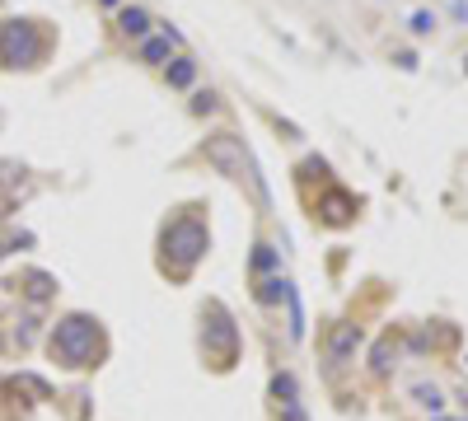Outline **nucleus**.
Returning a JSON list of instances; mask_svg holds the SVG:
<instances>
[{"mask_svg":"<svg viewBox=\"0 0 468 421\" xmlns=\"http://www.w3.org/2000/svg\"><path fill=\"white\" fill-rule=\"evenodd\" d=\"M360 342V332H356V327H337V332H332V356H337V360H342L346 356V351H351V346H356Z\"/></svg>","mask_w":468,"mask_h":421,"instance_id":"obj_2","label":"nucleus"},{"mask_svg":"<svg viewBox=\"0 0 468 421\" xmlns=\"http://www.w3.org/2000/svg\"><path fill=\"white\" fill-rule=\"evenodd\" d=\"M173 244V253H178V263H192V258H197V253L206 249V234L197 230V225H173L169 234H164V249H169Z\"/></svg>","mask_w":468,"mask_h":421,"instance_id":"obj_1","label":"nucleus"}]
</instances>
